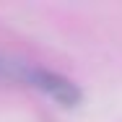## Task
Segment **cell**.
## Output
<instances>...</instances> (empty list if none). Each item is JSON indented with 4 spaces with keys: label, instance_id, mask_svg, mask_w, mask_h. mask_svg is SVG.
<instances>
[{
    "label": "cell",
    "instance_id": "1",
    "mask_svg": "<svg viewBox=\"0 0 122 122\" xmlns=\"http://www.w3.org/2000/svg\"><path fill=\"white\" fill-rule=\"evenodd\" d=\"M24 78L39 88L42 94L52 96L57 104L62 107H78L83 101V91L78 88V83H73L70 78L55 73V70H44V68H24Z\"/></svg>",
    "mask_w": 122,
    "mask_h": 122
}]
</instances>
